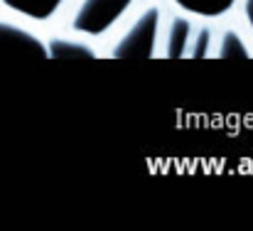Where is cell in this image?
Masks as SVG:
<instances>
[{"label": "cell", "instance_id": "6da1fadb", "mask_svg": "<svg viewBox=\"0 0 253 231\" xmlns=\"http://www.w3.org/2000/svg\"><path fill=\"white\" fill-rule=\"evenodd\" d=\"M160 12L158 7H150L143 12V17L130 27V32L116 45L113 57L116 59H148L155 49V35H158Z\"/></svg>", "mask_w": 253, "mask_h": 231}, {"label": "cell", "instance_id": "7a4b0ae2", "mask_svg": "<svg viewBox=\"0 0 253 231\" xmlns=\"http://www.w3.org/2000/svg\"><path fill=\"white\" fill-rule=\"evenodd\" d=\"M130 2L133 0H84L79 15L74 17V27L86 35H101L121 17Z\"/></svg>", "mask_w": 253, "mask_h": 231}, {"label": "cell", "instance_id": "3957f363", "mask_svg": "<svg viewBox=\"0 0 253 231\" xmlns=\"http://www.w3.org/2000/svg\"><path fill=\"white\" fill-rule=\"evenodd\" d=\"M47 47L27 30L0 20V59H44Z\"/></svg>", "mask_w": 253, "mask_h": 231}, {"label": "cell", "instance_id": "277c9868", "mask_svg": "<svg viewBox=\"0 0 253 231\" xmlns=\"http://www.w3.org/2000/svg\"><path fill=\"white\" fill-rule=\"evenodd\" d=\"M5 7L20 12V15H27L32 20H47L62 0H0Z\"/></svg>", "mask_w": 253, "mask_h": 231}, {"label": "cell", "instance_id": "5b68a950", "mask_svg": "<svg viewBox=\"0 0 253 231\" xmlns=\"http://www.w3.org/2000/svg\"><path fill=\"white\" fill-rule=\"evenodd\" d=\"M47 57L52 59H72V62H91L96 54L86 45L69 42V40H52L47 47Z\"/></svg>", "mask_w": 253, "mask_h": 231}, {"label": "cell", "instance_id": "8992f818", "mask_svg": "<svg viewBox=\"0 0 253 231\" xmlns=\"http://www.w3.org/2000/svg\"><path fill=\"white\" fill-rule=\"evenodd\" d=\"M234 2L236 0H177L179 7L197 12V15H204V17H216V15L226 12Z\"/></svg>", "mask_w": 253, "mask_h": 231}, {"label": "cell", "instance_id": "52a82bcc", "mask_svg": "<svg viewBox=\"0 0 253 231\" xmlns=\"http://www.w3.org/2000/svg\"><path fill=\"white\" fill-rule=\"evenodd\" d=\"M189 22L184 17H177L169 27V40H168V54L172 59L182 57L184 49H187V42H189Z\"/></svg>", "mask_w": 253, "mask_h": 231}, {"label": "cell", "instance_id": "ba28073f", "mask_svg": "<svg viewBox=\"0 0 253 231\" xmlns=\"http://www.w3.org/2000/svg\"><path fill=\"white\" fill-rule=\"evenodd\" d=\"M221 59H249V52L241 42V37L236 32H226L224 40H221V52H219Z\"/></svg>", "mask_w": 253, "mask_h": 231}, {"label": "cell", "instance_id": "9c48e42d", "mask_svg": "<svg viewBox=\"0 0 253 231\" xmlns=\"http://www.w3.org/2000/svg\"><path fill=\"white\" fill-rule=\"evenodd\" d=\"M209 40H211V35H209V30H199V35H197V42H194V47H192V57H204L207 54V49H209Z\"/></svg>", "mask_w": 253, "mask_h": 231}, {"label": "cell", "instance_id": "30bf717a", "mask_svg": "<svg viewBox=\"0 0 253 231\" xmlns=\"http://www.w3.org/2000/svg\"><path fill=\"white\" fill-rule=\"evenodd\" d=\"M246 15H249V22L253 25V0H246Z\"/></svg>", "mask_w": 253, "mask_h": 231}]
</instances>
